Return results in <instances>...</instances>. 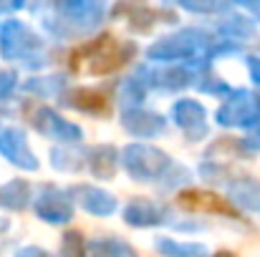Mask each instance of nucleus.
Wrapping results in <instances>:
<instances>
[{
  "mask_svg": "<svg viewBox=\"0 0 260 257\" xmlns=\"http://www.w3.org/2000/svg\"><path fill=\"white\" fill-rule=\"evenodd\" d=\"M179 202L189 209H197V212H212V214L220 212V214H230V217L238 214L228 202H222L217 194H210V192H184L179 197Z\"/></svg>",
  "mask_w": 260,
  "mask_h": 257,
  "instance_id": "obj_1",
  "label": "nucleus"
}]
</instances>
